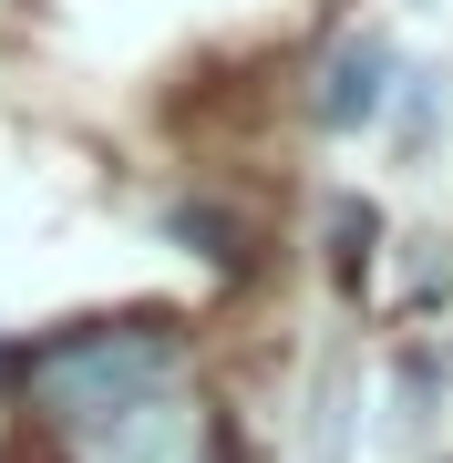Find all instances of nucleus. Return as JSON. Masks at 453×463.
I'll return each instance as SVG.
<instances>
[{
    "instance_id": "3",
    "label": "nucleus",
    "mask_w": 453,
    "mask_h": 463,
    "mask_svg": "<svg viewBox=\"0 0 453 463\" xmlns=\"http://www.w3.org/2000/svg\"><path fill=\"white\" fill-rule=\"evenodd\" d=\"M382 83H392V52L371 42V32H351L330 62H319V93H309V103H319V124H330V134H351V124L382 114Z\"/></svg>"
},
{
    "instance_id": "2",
    "label": "nucleus",
    "mask_w": 453,
    "mask_h": 463,
    "mask_svg": "<svg viewBox=\"0 0 453 463\" xmlns=\"http://www.w3.org/2000/svg\"><path fill=\"white\" fill-rule=\"evenodd\" d=\"M62 453L72 463H227V422H217V402L175 371V381H155V392H135L124 412L62 432Z\"/></svg>"
},
{
    "instance_id": "1",
    "label": "nucleus",
    "mask_w": 453,
    "mask_h": 463,
    "mask_svg": "<svg viewBox=\"0 0 453 463\" xmlns=\"http://www.w3.org/2000/svg\"><path fill=\"white\" fill-rule=\"evenodd\" d=\"M185 371V330L175 319H93V330H62L21 361V402L52 422V432H83L103 412H124L135 392Z\"/></svg>"
}]
</instances>
